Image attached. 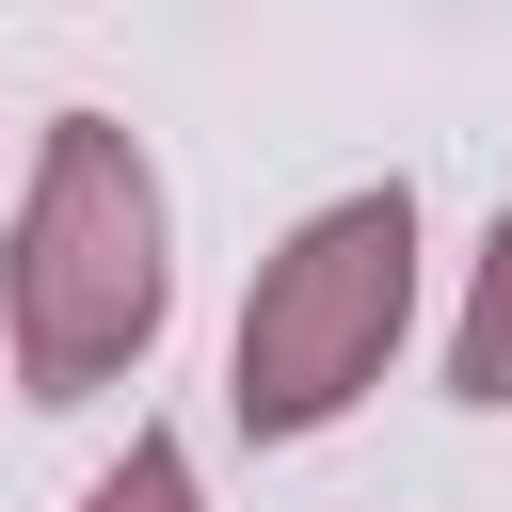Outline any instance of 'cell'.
Here are the masks:
<instances>
[{
    "mask_svg": "<svg viewBox=\"0 0 512 512\" xmlns=\"http://www.w3.org/2000/svg\"><path fill=\"white\" fill-rule=\"evenodd\" d=\"M176 304V240H160V176L112 112H48L32 192H16V256H0V320H16V384L32 400H96L160 352Z\"/></svg>",
    "mask_w": 512,
    "mask_h": 512,
    "instance_id": "cell-1",
    "label": "cell"
},
{
    "mask_svg": "<svg viewBox=\"0 0 512 512\" xmlns=\"http://www.w3.org/2000/svg\"><path fill=\"white\" fill-rule=\"evenodd\" d=\"M400 320H416V192L384 176V192L304 208V224L272 240L256 304H240V384H224L240 432H320V416H352V400L384 384Z\"/></svg>",
    "mask_w": 512,
    "mask_h": 512,
    "instance_id": "cell-2",
    "label": "cell"
},
{
    "mask_svg": "<svg viewBox=\"0 0 512 512\" xmlns=\"http://www.w3.org/2000/svg\"><path fill=\"white\" fill-rule=\"evenodd\" d=\"M448 384H464L480 416H512V208H496V240H480V288H464V320H448Z\"/></svg>",
    "mask_w": 512,
    "mask_h": 512,
    "instance_id": "cell-3",
    "label": "cell"
},
{
    "mask_svg": "<svg viewBox=\"0 0 512 512\" xmlns=\"http://www.w3.org/2000/svg\"><path fill=\"white\" fill-rule=\"evenodd\" d=\"M80 512H192V448L176 432H128V464H96Z\"/></svg>",
    "mask_w": 512,
    "mask_h": 512,
    "instance_id": "cell-4",
    "label": "cell"
}]
</instances>
